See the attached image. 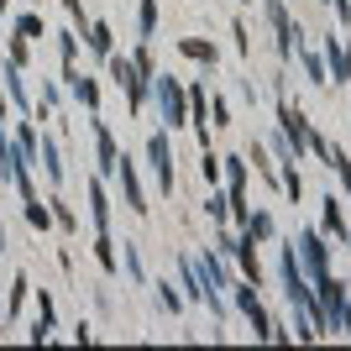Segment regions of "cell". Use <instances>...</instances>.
Here are the masks:
<instances>
[{"instance_id":"1","label":"cell","mask_w":351,"mask_h":351,"mask_svg":"<svg viewBox=\"0 0 351 351\" xmlns=\"http://www.w3.org/2000/svg\"><path fill=\"white\" fill-rule=\"evenodd\" d=\"M315 304H320V320H325V336L330 330H351V304H346V283L341 278H315Z\"/></svg>"},{"instance_id":"30","label":"cell","mask_w":351,"mask_h":351,"mask_svg":"<svg viewBox=\"0 0 351 351\" xmlns=\"http://www.w3.org/2000/svg\"><path fill=\"white\" fill-rule=\"evenodd\" d=\"M0 320H5V309H0Z\"/></svg>"},{"instance_id":"14","label":"cell","mask_w":351,"mask_h":351,"mask_svg":"<svg viewBox=\"0 0 351 351\" xmlns=\"http://www.w3.org/2000/svg\"><path fill=\"white\" fill-rule=\"evenodd\" d=\"M95 263H100L105 267V273H116V247H110V236H105V231H95Z\"/></svg>"},{"instance_id":"27","label":"cell","mask_w":351,"mask_h":351,"mask_svg":"<svg viewBox=\"0 0 351 351\" xmlns=\"http://www.w3.org/2000/svg\"><path fill=\"white\" fill-rule=\"evenodd\" d=\"M346 84H351V47H346Z\"/></svg>"},{"instance_id":"9","label":"cell","mask_w":351,"mask_h":351,"mask_svg":"<svg viewBox=\"0 0 351 351\" xmlns=\"http://www.w3.org/2000/svg\"><path fill=\"white\" fill-rule=\"evenodd\" d=\"M89 132H95V147H100V173H116L121 168V152H116V136L105 121H89Z\"/></svg>"},{"instance_id":"5","label":"cell","mask_w":351,"mask_h":351,"mask_svg":"<svg viewBox=\"0 0 351 351\" xmlns=\"http://www.w3.org/2000/svg\"><path fill=\"white\" fill-rule=\"evenodd\" d=\"M152 95H158V105H162V121L168 126H189V116H184V105H189V95L178 89V79H152Z\"/></svg>"},{"instance_id":"13","label":"cell","mask_w":351,"mask_h":351,"mask_svg":"<svg viewBox=\"0 0 351 351\" xmlns=\"http://www.w3.org/2000/svg\"><path fill=\"white\" fill-rule=\"evenodd\" d=\"M241 231H247L252 241H273V215H267V210H252V215H247V226H241Z\"/></svg>"},{"instance_id":"22","label":"cell","mask_w":351,"mask_h":351,"mask_svg":"<svg viewBox=\"0 0 351 351\" xmlns=\"http://www.w3.org/2000/svg\"><path fill=\"white\" fill-rule=\"evenodd\" d=\"M199 173H205V184L215 189V178H220V158L210 152V147H205V158H199Z\"/></svg>"},{"instance_id":"24","label":"cell","mask_w":351,"mask_h":351,"mask_svg":"<svg viewBox=\"0 0 351 351\" xmlns=\"http://www.w3.org/2000/svg\"><path fill=\"white\" fill-rule=\"evenodd\" d=\"M53 220H58L63 231H73V226H79V220H73V210H69V205H63V199H53Z\"/></svg>"},{"instance_id":"2","label":"cell","mask_w":351,"mask_h":351,"mask_svg":"<svg viewBox=\"0 0 351 351\" xmlns=\"http://www.w3.org/2000/svg\"><path fill=\"white\" fill-rule=\"evenodd\" d=\"M231 299H236V309L252 320V330H257V341H283V330L273 320H267V309H263V299H257V283H231Z\"/></svg>"},{"instance_id":"21","label":"cell","mask_w":351,"mask_h":351,"mask_svg":"<svg viewBox=\"0 0 351 351\" xmlns=\"http://www.w3.org/2000/svg\"><path fill=\"white\" fill-rule=\"evenodd\" d=\"M136 27H142V37H152V27H158V0H142V16H136Z\"/></svg>"},{"instance_id":"7","label":"cell","mask_w":351,"mask_h":351,"mask_svg":"<svg viewBox=\"0 0 351 351\" xmlns=\"http://www.w3.org/2000/svg\"><path fill=\"white\" fill-rule=\"evenodd\" d=\"M278 121H283V136L293 142V152L304 158V152H309V136H315V132H309V121H304V110L283 100V105H278Z\"/></svg>"},{"instance_id":"3","label":"cell","mask_w":351,"mask_h":351,"mask_svg":"<svg viewBox=\"0 0 351 351\" xmlns=\"http://www.w3.org/2000/svg\"><path fill=\"white\" fill-rule=\"evenodd\" d=\"M105 63H110V79L126 89V105H132V110H142V105H147V89H152V79H147V73L136 69L132 58H121V53H110Z\"/></svg>"},{"instance_id":"11","label":"cell","mask_w":351,"mask_h":351,"mask_svg":"<svg viewBox=\"0 0 351 351\" xmlns=\"http://www.w3.org/2000/svg\"><path fill=\"white\" fill-rule=\"evenodd\" d=\"M325 231L336 236L341 247H351V226H346V215H341V199H336V194H325Z\"/></svg>"},{"instance_id":"12","label":"cell","mask_w":351,"mask_h":351,"mask_svg":"<svg viewBox=\"0 0 351 351\" xmlns=\"http://www.w3.org/2000/svg\"><path fill=\"white\" fill-rule=\"evenodd\" d=\"M89 220H95V231H105V226H110V205H105V189H100V178L89 184Z\"/></svg>"},{"instance_id":"20","label":"cell","mask_w":351,"mask_h":351,"mask_svg":"<svg viewBox=\"0 0 351 351\" xmlns=\"http://www.w3.org/2000/svg\"><path fill=\"white\" fill-rule=\"evenodd\" d=\"M47 220H53V210H43V199H27V226L47 231Z\"/></svg>"},{"instance_id":"6","label":"cell","mask_w":351,"mask_h":351,"mask_svg":"<svg viewBox=\"0 0 351 351\" xmlns=\"http://www.w3.org/2000/svg\"><path fill=\"white\" fill-rule=\"evenodd\" d=\"M293 257H299V267H304L309 278H325V273H330V257H325V236L320 231L299 236V252H293Z\"/></svg>"},{"instance_id":"18","label":"cell","mask_w":351,"mask_h":351,"mask_svg":"<svg viewBox=\"0 0 351 351\" xmlns=\"http://www.w3.org/2000/svg\"><path fill=\"white\" fill-rule=\"evenodd\" d=\"M58 53H63V73H73V58H79V37L73 32H58Z\"/></svg>"},{"instance_id":"31","label":"cell","mask_w":351,"mask_h":351,"mask_svg":"<svg viewBox=\"0 0 351 351\" xmlns=\"http://www.w3.org/2000/svg\"><path fill=\"white\" fill-rule=\"evenodd\" d=\"M241 5H252V0H241Z\"/></svg>"},{"instance_id":"4","label":"cell","mask_w":351,"mask_h":351,"mask_svg":"<svg viewBox=\"0 0 351 351\" xmlns=\"http://www.w3.org/2000/svg\"><path fill=\"white\" fill-rule=\"evenodd\" d=\"M263 11H267V21H273V32H278V58L289 63L299 47H304V37H299V21L289 16V5L283 0H263Z\"/></svg>"},{"instance_id":"28","label":"cell","mask_w":351,"mask_h":351,"mask_svg":"<svg viewBox=\"0 0 351 351\" xmlns=\"http://www.w3.org/2000/svg\"><path fill=\"white\" fill-rule=\"evenodd\" d=\"M0 247H5V226H0Z\"/></svg>"},{"instance_id":"29","label":"cell","mask_w":351,"mask_h":351,"mask_svg":"<svg viewBox=\"0 0 351 351\" xmlns=\"http://www.w3.org/2000/svg\"><path fill=\"white\" fill-rule=\"evenodd\" d=\"M0 11H5V0H0Z\"/></svg>"},{"instance_id":"15","label":"cell","mask_w":351,"mask_h":351,"mask_svg":"<svg viewBox=\"0 0 351 351\" xmlns=\"http://www.w3.org/2000/svg\"><path fill=\"white\" fill-rule=\"evenodd\" d=\"M178 53H184V58H199V63H215V43H199V37H184Z\"/></svg>"},{"instance_id":"26","label":"cell","mask_w":351,"mask_h":351,"mask_svg":"<svg viewBox=\"0 0 351 351\" xmlns=\"http://www.w3.org/2000/svg\"><path fill=\"white\" fill-rule=\"evenodd\" d=\"M126 273H132V278L142 283V257H136V247H132V241H126Z\"/></svg>"},{"instance_id":"19","label":"cell","mask_w":351,"mask_h":351,"mask_svg":"<svg viewBox=\"0 0 351 351\" xmlns=\"http://www.w3.org/2000/svg\"><path fill=\"white\" fill-rule=\"evenodd\" d=\"M16 37H27V43H37V37H47L43 16H21V21H16Z\"/></svg>"},{"instance_id":"25","label":"cell","mask_w":351,"mask_h":351,"mask_svg":"<svg viewBox=\"0 0 351 351\" xmlns=\"http://www.w3.org/2000/svg\"><path fill=\"white\" fill-rule=\"evenodd\" d=\"M132 63H136V69L147 73V79H152V47H147V43H142V47H136V53H132Z\"/></svg>"},{"instance_id":"8","label":"cell","mask_w":351,"mask_h":351,"mask_svg":"<svg viewBox=\"0 0 351 351\" xmlns=\"http://www.w3.org/2000/svg\"><path fill=\"white\" fill-rule=\"evenodd\" d=\"M147 158H152V173H158V184L173 194V152H168V136H162V132L147 136Z\"/></svg>"},{"instance_id":"23","label":"cell","mask_w":351,"mask_h":351,"mask_svg":"<svg viewBox=\"0 0 351 351\" xmlns=\"http://www.w3.org/2000/svg\"><path fill=\"white\" fill-rule=\"evenodd\" d=\"M330 168H336V173L346 178V194H351V158H346V152H336V147H330Z\"/></svg>"},{"instance_id":"16","label":"cell","mask_w":351,"mask_h":351,"mask_svg":"<svg viewBox=\"0 0 351 351\" xmlns=\"http://www.w3.org/2000/svg\"><path fill=\"white\" fill-rule=\"evenodd\" d=\"M89 47H95L100 58H110V53H116V47H110V27H105V21H95V27H89Z\"/></svg>"},{"instance_id":"17","label":"cell","mask_w":351,"mask_h":351,"mask_svg":"<svg viewBox=\"0 0 351 351\" xmlns=\"http://www.w3.org/2000/svg\"><path fill=\"white\" fill-rule=\"evenodd\" d=\"M293 58L304 63V73H309V79H315V84H330V73H325V63L315 58V53H304V47H299V53H293Z\"/></svg>"},{"instance_id":"10","label":"cell","mask_w":351,"mask_h":351,"mask_svg":"<svg viewBox=\"0 0 351 351\" xmlns=\"http://www.w3.org/2000/svg\"><path fill=\"white\" fill-rule=\"evenodd\" d=\"M63 79H69V89H73V100L79 105H89V110H100V84H95V79H89V73H63Z\"/></svg>"}]
</instances>
